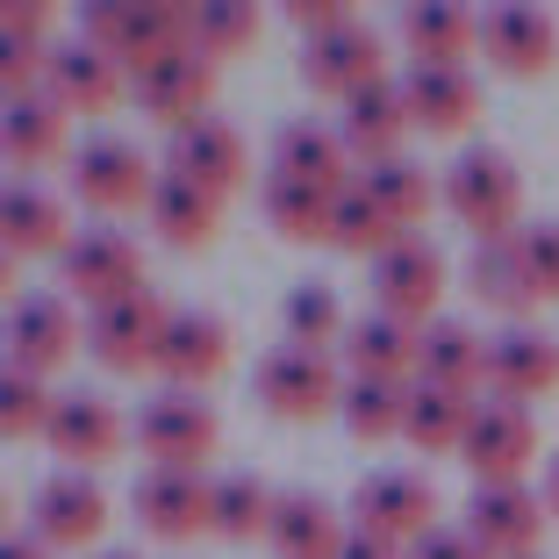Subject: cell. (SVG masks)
Returning a JSON list of instances; mask_svg holds the SVG:
<instances>
[{"label":"cell","instance_id":"cell-1","mask_svg":"<svg viewBox=\"0 0 559 559\" xmlns=\"http://www.w3.org/2000/svg\"><path fill=\"white\" fill-rule=\"evenodd\" d=\"M80 36L94 50H108L122 72H151L158 58L194 44V8H173V0H94L80 15Z\"/></svg>","mask_w":559,"mask_h":559},{"label":"cell","instance_id":"cell-2","mask_svg":"<svg viewBox=\"0 0 559 559\" xmlns=\"http://www.w3.org/2000/svg\"><path fill=\"white\" fill-rule=\"evenodd\" d=\"M444 209L474 230V245H510V237H524V173L502 151L474 144L444 173Z\"/></svg>","mask_w":559,"mask_h":559},{"label":"cell","instance_id":"cell-3","mask_svg":"<svg viewBox=\"0 0 559 559\" xmlns=\"http://www.w3.org/2000/svg\"><path fill=\"white\" fill-rule=\"evenodd\" d=\"M136 444H144V460L165 466V474H201L209 452L223 444V416L201 395L165 388V395H151L144 409H136Z\"/></svg>","mask_w":559,"mask_h":559},{"label":"cell","instance_id":"cell-4","mask_svg":"<svg viewBox=\"0 0 559 559\" xmlns=\"http://www.w3.org/2000/svg\"><path fill=\"white\" fill-rule=\"evenodd\" d=\"M165 323H173V309H165L151 287L144 295H122V301H108V309H86V352H94V366H108V373H158Z\"/></svg>","mask_w":559,"mask_h":559},{"label":"cell","instance_id":"cell-5","mask_svg":"<svg viewBox=\"0 0 559 559\" xmlns=\"http://www.w3.org/2000/svg\"><path fill=\"white\" fill-rule=\"evenodd\" d=\"M444 273L452 265H444V251L424 230L402 237L388 259H373V309L409 323V330H430L438 323V301H444Z\"/></svg>","mask_w":559,"mask_h":559},{"label":"cell","instance_id":"cell-6","mask_svg":"<svg viewBox=\"0 0 559 559\" xmlns=\"http://www.w3.org/2000/svg\"><path fill=\"white\" fill-rule=\"evenodd\" d=\"M466 474H474V488H510V480H524V466L538 460V424H531L524 402H480L474 424H466V444H460Z\"/></svg>","mask_w":559,"mask_h":559},{"label":"cell","instance_id":"cell-7","mask_svg":"<svg viewBox=\"0 0 559 559\" xmlns=\"http://www.w3.org/2000/svg\"><path fill=\"white\" fill-rule=\"evenodd\" d=\"M259 402L287 424H316V416L345 409V380L330 366V352H301V345H273L259 359Z\"/></svg>","mask_w":559,"mask_h":559},{"label":"cell","instance_id":"cell-8","mask_svg":"<svg viewBox=\"0 0 559 559\" xmlns=\"http://www.w3.org/2000/svg\"><path fill=\"white\" fill-rule=\"evenodd\" d=\"M72 194H80L94 215L151 209L158 173H151V158L136 144H122V136H94V144H80V158H72Z\"/></svg>","mask_w":559,"mask_h":559},{"label":"cell","instance_id":"cell-9","mask_svg":"<svg viewBox=\"0 0 559 559\" xmlns=\"http://www.w3.org/2000/svg\"><path fill=\"white\" fill-rule=\"evenodd\" d=\"M301 80H309V94L352 100V94H366V86L388 80V44H380L366 22H345V29H330V36H309V44H301Z\"/></svg>","mask_w":559,"mask_h":559},{"label":"cell","instance_id":"cell-10","mask_svg":"<svg viewBox=\"0 0 559 559\" xmlns=\"http://www.w3.org/2000/svg\"><path fill=\"white\" fill-rule=\"evenodd\" d=\"M86 330L72 323L66 295H22L8 309V373H29V380H50L58 366L80 352Z\"/></svg>","mask_w":559,"mask_h":559},{"label":"cell","instance_id":"cell-11","mask_svg":"<svg viewBox=\"0 0 559 559\" xmlns=\"http://www.w3.org/2000/svg\"><path fill=\"white\" fill-rule=\"evenodd\" d=\"M66 287L86 301V309H108V301H122V295H144V259H136V245L122 230H80L66 245Z\"/></svg>","mask_w":559,"mask_h":559},{"label":"cell","instance_id":"cell-12","mask_svg":"<svg viewBox=\"0 0 559 559\" xmlns=\"http://www.w3.org/2000/svg\"><path fill=\"white\" fill-rule=\"evenodd\" d=\"M460 531L488 559H531L538 552V531H545V495L524 488V480H510V488H474Z\"/></svg>","mask_w":559,"mask_h":559},{"label":"cell","instance_id":"cell-13","mask_svg":"<svg viewBox=\"0 0 559 559\" xmlns=\"http://www.w3.org/2000/svg\"><path fill=\"white\" fill-rule=\"evenodd\" d=\"M352 524L395 545H416L438 531V488L424 474H366L359 495H352Z\"/></svg>","mask_w":559,"mask_h":559},{"label":"cell","instance_id":"cell-14","mask_svg":"<svg viewBox=\"0 0 559 559\" xmlns=\"http://www.w3.org/2000/svg\"><path fill=\"white\" fill-rule=\"evenodd\" d=\"M165 173H180V180H194V187H209V194L230 201L237 187H245V173H251V151L223 116H201V122H187V130H173Z\"/></svg>","mask_w":559,"mask_h":559},{"label":"cell","instance_id":"cell-15","mask_svg":"<svg viewBox=\"0 0 559 559\" xmlns=\"http://www.w3.org/2000/svg\"><path fill=\"white\" fill-rule=\"evenodd\" d=\"M136 108H144L151 122H165V130H187V122L209 116L215 100V58H201L194 44L173 50V58H158L151 72H136Z\"/></svg>","mask_w":559,"mask_h":559},{"label":"cell","instance_id":"cell-16","mask_svg":"<svg viewBox=\"0 0 559 559\" xmlns=\"http://www.w3.org/2000/svg\"><path fill=\"white\" fill-rule=\"evenodd\" d=\"M108 531V495L86 474H50L29 502V538H44L50 552H80Z\"/></svg>","mask_w":559,"mask_h":559},{"label":"cell","instance_id":"cell-17","mask_svg":"<svg viewBox=\"0 0 559 559\" xmlns=\"http://www.w3.org/2000/svg\"><path fill=\"white\" fill-rule=\"evenodd\" d=\"M480 58L495 72H510V80H538L559 58V22L545 8H516V0L510 8H488L480 15Z\"/></svg>","mask_w":559,"mask_h":559},{"label":"cell","instance_id":"cell-18","mask_svg":"<svg viewBox=\"0 0 559 559\" xmlns=\"http://www.w3.org/2000/svg\"><path fill=\"white\" fill-rule=\"evenodd\" d=\"M122 86H130V72L108 58V50H94L86 36H72V44L50 50L44 66V94L66 108V116H108L122 100Z\"/></svg>","mask_w":559,"mask_h":559},{"label":"cell","instance_id":"cell-19","mask_svg":"<svg viewBox=\"0 0 559 559\" xmlns=\"http://www.w3.org/2000/svg\"><path fill=\"white\" fill-rule=\"evenodd\" d=\"M136 524H144L151 538H165V545L215 531V480H201V474H165V466H151V474L136 480Z\"/></svg>","mask_w":559,"mask_h":559},{"label":"cell","instance_id":"cell-20","mask_svg":"<svg viewBox=\"0 0 559 559\" xmlns=\"http://www.w3.org/2000/svg\"><path fill=\"white\" fill-rule=\"evenodd\" d=\"M488 388H495V402H545L559 388V337H545V330H524V323H510V330H495L488 337Z\"/></svg>","mask_w":559,"mask_h":559},{"label":"cell","instance_id":"cell-21","mask_svg":"<svg viewBox=\"0 0 559 559\" xmlns=\"http://www.w3.org/2000/svg\"><path fill=\"white\" fill-rule=\"evenodd\" d=\"M223 366H230V323L209 316V309H173L165 345H158V380L165 388L194 395V388H209Z\"/></svg>","mask_w":559,"mask_h":559},{"label":"cell","instance_id":"cell-22","mask_svg":"<svg viewBox=\"0 0 559 559\" xmlns=\"http://www.w3.org/2000/svg\"><path fill=\"white\" fill-rule=\"evenodd\" d=\"M402 100H409V122L430 136H460L480 116L474 66H409L402 72Z\"/></svg>","mask_w":559,"mask_h":559},{"label":"cell","instance_id":"cell-23","mask_svg":"<svg viewBox=\"0 0 559 559\" xmlns=\"http://www.w3.org/2000/svg\"><path fill=\"white\" fill-rule=\"evenodd\" d=\"M122 409L116 402H100V395H58V416H50V452L80 474V466H100V460H116L122 452Z\"/></svg>","mask_w":559,"mask_h":559},{"label":"cell","instance_id":"cell-24","mask_svg":"<svg viewBox=\"0 0 559 559\" xmlns=\"http://www.w3.org/2000/svg\"><path fill=\"white\" fill-rule=\"evenodd\" d=\"M409 130L416 122H409V100H402V80H380V86H366V94H352L345 122H337V136L352 144V158H366V165H395Z\"/></svg>","mask_w":559,"mask_h":559},{"label":"cell","instance_id":"cell-25","mask_svg":"<svg viewBox=\"0 0 559 559\" xmlns=\"http://www.w3.org/2000/svg\"><path fill=\"white\" fill-rule=\"evenodd\" d=\"M273 173H287V180L301 187H323V194H345L359 173H352V144L337 130H323V122H287V130L273 136Z\"/></svg>","mask_w":559,"mask_h":559},{"label":"cell","instance_id":"cell-26","mask_svg":"<svg viewBox=\"0 0 559 559\" xmlns=\"http://www.w3.org/2000/svg\"><path fill=\"white\" fill-rule=\"evenodd\" d=\"M144 215H151V230H158V245L201 251V245H215V230H223V194L180 180V173H158V194H151Z\"/></svg>","mask_w":559,"mask_h":559},{"label":"cell","instance_id":"cell-27","mask_svg":"<svg viewBox=\"0 0 559 559\" xmlns=\"http://www.w3.org/2000/svg\"><path fill=\"white\" fill-rule=\"evenodd\" d=\"M0 245H8V259H66L72 230H66V201L44 194V187H8L0 194Z\"/></svg>","mask_w":559,"mask_h":559},{"label":"cell","instance_id":"cell-28","mask_svg":"<svg viewBox=\"0 0 559 559\" xmlns=\"http://www.w3.org/2000/svg\"><path fill=\"white\" fill-rule=\"evenodd\" d=\"M416 359H424V330L395 323V316H380V309L345 330L352 380H416Z\"/></svg>","mask_w":559,"mask_h":559},{"label":"cell","instance_id":"cell-29","mask_svg":"<svg viewBox=\"0 0 559 559\" xmlns=\"http://www.w3.org/2000/svg\"><path fill=\"white\" fill-rule=\"evenodd\" d=\"M345 538L352 524H337V510H330L323 495L309 488H287L280 495V510H273V552L280 559H345Z\"/></svg>","mask_w":559,"mask_h":559},{"label":"cell","instance_id":"cell-30","mask_svg":"<svg viewBox=\"0 0 559 559\" xmlns=\"http://www.w3.org/2000/svg\"><path fill=\"white\" fill-rule=\"evenodd\" d=\"M402 44H409V66H466L480 50V22L452 0H416L402 15Z\"/></svg>","mask_w":559,"mask_h":559},{"label":"cell","instance_id":"cell-31","mask_svg":"<svg viewBox=\"0 0 559 559\" xmlns=\"http://www.w3.org/2000/svg\"><path fill=\"white\" fill-rule=\"evenodd\" d=\"M416 380L474 395L480 380H488V345H480V330L460 323V316H438V323L424 330V359H416Z\"/></svg>","mask_w":559,"mask_h":559},{"label":"cell","instance_id":"cell-32","mask_svg":"<svg viewBox=\"0 0 559 559\" xmlns=\"http://www.w3.org/2000/svg\"><path fill=\"white\" fill-rule=\"evenodd\" d=\"M474 409H480V402L460 395V388H430V380H416V388H409V424H402V438H409L424 460H444V452H460V444H466Z\"/></svg>","mask_w":559,"mask_h":559},{"label":"cell","instance_id":"cell-33","mask_svg":"<svg viewBox=\"0 0 559 559\" xmlns=\"http://www.w3.org/2000/svg\"><path fill=\"white\" fill-rule=\"evenodd\" d=\"M259 209H265V223H273L287 245H330V223H337V194L301 187V180H287V173H265Z\"/></svg>","mask_w":559,"mask_h":559},{"label":"cell","instance_id":"cell-34","mask_svg":"<svg viewBox=\"0 0 559 559\" xmlns=\"http://www.w3.org/2000/svg\"><path fill=\"white\" fill-rule=\"evenodd\" d=\"M66 108L50 94H22L8 100V122H0V144H8V158L29 173V165H50V158H66ZM72 165V158H66Z\"/></svg>","mask_w":559,"mask_h":559},{"label":"cell","instance_id":"cell-35","mask_svg":"<svg viewBox=\"0 0 559 559\" xmlns=\"http://www.w3.org/2000/svg\"><path fill=\"white\" fill-rule=\"evenodd\" d=\"M409 388L416 380H345V430L359 444H388L402 438V424H409Z\"/></svg>","mask_w":559,"mask_h":559},{"label":"cell","instance_id":"cell-36","mask_svg":"<svg viewBox=\"0 0 559 559\" xmlns=\"http://www.w3.org/2000/svg\"><path fill=\"white\" fill-rule=\"evenodd\" d=\"M466 295L495 316H524L531 301H538L531 280H524V259H516V237L510 245H474V259H466Z\"/></svg>","mask_w":559,"mask_h":559},{"label":"cell","instance_id":"cell-37","mask_svg":"<svg viewBox=\"0 0 559 559\" xmlns=\"http://www.w3.org/2000/svg\"><path fill=\"white\" fill-rule=\"evenodd\" d=\"M402 237H409V230H402V223L380 209L359 180L337 194V223H330V245H337V251H352V259H388Z\"/></svg>","mask_w":559,"mask_h":559},{"label":"cell","instance_id":"cell-38","mask_svg":"<svg viewBox=\"0 0 559 559\" xmlns=\"http://www.w3.org/2000/svg\"><path fill=\"white\" fill-rule=\"evenodd\" d=\"M359 187H366V194H373V201H380L388 215H395V223H402L409 237H416V223L430 215V201H444V180H430V173H424L416 158H395V165H366V173H359Z\"/></svg>","mask_w":559,"mask_h":559},{"label":"cell","instance_id":"cell-39","mask_svg":"<svg viewBox=\"0 0 559 559\" xmlns=\"http://www.w3.org/2000/svg\"><path fill=\"white\" fill-rule=\"evenodd\" d=\"M273 510H280V495L265 488L259 474H230V480H215V538H230V545L273 538Z\"/></svg>","mask_w":559,"mask_h":559},{"label":"cell","instance_id":"cell-40","mask_svg":"<svg viewBox=\"0 0 559 559\" xmlns=\"http://www.w3.org/2000/svg\"><path fill=\"white\" fill-rule=\"evenodd\" d=\"M345 309H337V295L330 287H316V280H301L295 295H287V345L301 352H330V345H345Z\"/></svg>","mask_w":559,"mask_h":559},{"label":"cell","instance_id":"cell-41","mask_svg":"<svg viewBox=\"0 0 559 559\" xmlns=\"http://www.w3.org/2000/svg\"><path fill=\"white\" fill-rule=\"evenodd\" d=\"M259 44V8L245 0H201L194 8V50L201 58H245Z\"/></svg>","mask_w":559,"mask_h":559},{"label":"cell","instance_id":"cell-42","mask_svg":"<svg viewBox=\"0 0 559 559\" xmlns=\"http://www.w3.org/2000/svg\"><path fill=\"white\" fill-rule=\"evenodd\" d=\"M50 416H58L50 380H29V373L0 380V430H8V438H50Z\"/></svg>","mask_w":559,"mask_h":559},{"label":"cell","instance_id":"cell-43","mask_svg":"<svg viewBox=\"0 0 559 559\" xmlns=\"http://www.w3.org/2000/svg\"><path fill=\"white\" fill-rule=\"evenodd\" d=\"M516 259H524L531 295H538V301H559V223H524Z\"/></svg>","mask_w":559,"mask_h":559},{"label":"cell","instance_id":"cell-44","mask_svg":"<svg viewBox=\"0 0 559 559\" xmlns=\"http://www.w3.org/2000/svg\"><path fill=\"white\" fill-rule=\"evenodd\" d=\"M44 29H50V0H8V8H0V44L50 50V44H44Z\"/></svg>","mask_w":559,"mask_h":559},{"label":"cell","instance_id":"cell-45","mask_svg":"<svg viewBox=\"0 0 559 559\" xmlns=\"http://www.w3.org/2000/svg\"><path fill=\"white\" fill-rule=\"evenodd\" d=\"M280 15L295 22V29H301V44H309V36H330V29H345V22H352V8H345V0H287Z\"/></svg>","mask_w":559,"mask_h":559},{"label":"cell","instance_id":"cell-46","mask_svg":"<svg viewBox=\"0 0 559 559\" xmlns=\"http://www.w3.org/2000/svg\"><path fill=\"white\" fill-rule=\"evenodd\" d=\"M409 559H488V552H480L466 531H430V538L409 545Z\"/></svg>","mask_w":559,"mask_h":559},{"label":"cell","instance_id":"cell-47","mask_svg":"<svg viewBox=\"0 0 559 559\" xmlns=\"http://www.w3.org/2000/svg\"><path fill=\"white\" fill-rule=\"evenodd\" d=\"M345 559H409V545H395V538H380V531H359V524H352Z\"/></svg>","mask_w":559,"mask_h":559},{"label":"cell","instance_id":"cell-48","mask_svg":"<svg viewBox=\"0 0 559 559\" xmlns=\"http://www.w3.org/2000/svg\"><path fill=\"white\" fill-rule=\"evenodd\" d=\"M0 559H50V545L44 538H8V545H0Z\"/></svg>","mask_w":559,"mask_h":559},{"label":"cell","instance_id":"cell-49","mask_svg":"<svg viewBox=\"0 0 559 559\" xmlns=\"http://www.w3.org/2000/svg\"><path fill=\"white\" fill-rule=\"evenodd\" d=\"M545 516H559V452H552V460H545Z\"/></svg>","mask_w":559,"mask_h":559},{"label":"cell","instance_id":"cell-50","mask_svg":"<svg viewBox=\"0 0 559 559\" xmlns=\"http://www.w3.org/2000/svg\"><path fill=\"white\" fill-rule=\"evenodd\" d=\"M100 559H136V552H100Z\"/></svg>","mask_w":559,"mask_h":559}]
</instances>
